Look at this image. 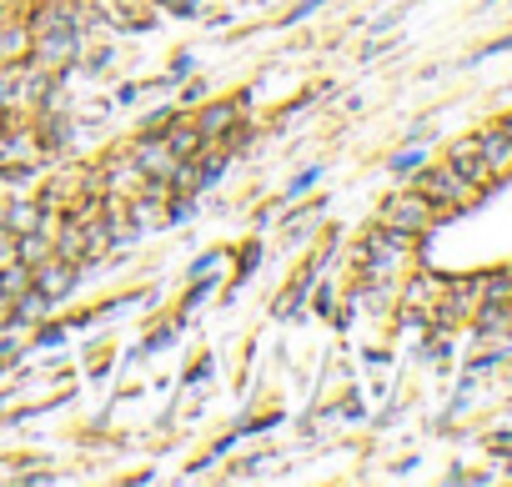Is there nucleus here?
<instances>
[{
    "label": "nucleus",
    "instance_id": "1",
    "mask_svg": "<svg viewBox=\"0 0 512 487\" xmlns=\"http://www.w3.org/2000/svg\"><path fill=\"white\" fill-rule=\"evenodd\" d=\"M417 191H422L437 211H467V206L482 196V186L467 181V176H457L452 166H427V171H417Z\"/></svg>",
    "mask_w": 512,
    "mask_h": 487
},
{
    "label": "nucleus",
    "instance_id": "2",
    "mask_svg": "<svg viewBox=\"0 0 512 487\" xmlns=\"http://www.w3.org/2000/svg\"><path fill=\"white\" fill-rule=\"evenodd\" d=\"M412 252V236L407 231H392V226H372L367 241H362V272L367 277H392L397 262Z\"/></svg>",
    "mask_w": 512,
    "mask_h": 487
},
{
    "label": "nucleus",
    "instance_id": "3",
    "mask_svg": "<svg viewBox=\"0 0 512 487\" xmlns=\"http://www.w3.org/2000/svg\"><path fill=\"white\" fill-rule=\"evenodd\" d=\"M442 211L412 186V191H397V196H387V206H382V226H392V231H407V236H422L432 221H437Z\"/></svg>",
    "mask_w": 512,
    "mask_h": 487
},
{
    "label": "nucleus",
    "instance_id": "4",
    "mask_svg": "<svg viewBox=\"0 0 512 487\" xmlns=\"http://www.w3.org/2000/svg\"><path fill=\"white\" fill-rule=\"evenodd\" d=\"M76 287V262L71 257H46V262H36V292L51 302V297H66Z\"/></svg>",
    "mask_w": 512,
    "mask_h": 487
},
{
    "label": "nucleus",
    "instance_id": "5",
    "mask_svg": "<svg viewBox=\"0 0 512 487\" xmlns=\"http://www.w3.org/2000/svg\"><path fill=\"white\" fill-rule=\"evenodd\" d=\"M477 151H482V166L492 171V181H497V176H512V136H507L502 126L482 131V136H477Z\"/></svg>",
    "mask_w": 512,
    "mask_h": 487
},
{
    "label": "nucleus",
    "instance_id": "6",
    "mask_svg": "<svg viewBox=\"0 0 512 487\" xmlns=\"http://www.w3.org/2000/svg\"><path fill=\"white\" fill-rule=\"evenodd\" d=\"M176 161H181V156L166 146V136H156V141H141V146H136V156H131V166H136L146 181H151V176H171V166H176Z\"/></svg>",
    "mask_w": 512,
    "mask_h": 487
},
{
    "label": "nucleus",
    "instance_id": "7",
    "mask_svg": "<svg viewBox=\"0 0 512 487\" xmlns=\"http://www.w3.org/2000/svg\"><path fill=\"white\" fill-rule=\"evenodd\" d=\"M447 166H452L457 176H467V181H477V186H487V181H492V171L482 166V151H477V136H467V141H452V146H447Z\"/></svg>",
    "mask_w": 512,
    "mask_h": 487
},
{
    "label": "nucleus",
    "instance_id": "8",
    "mask_svg": "<svg viewBox=\"0 0 512 487\" xmlns=\"http://www.w3.org/2000/svg\"><path fill=\"white\" fill-rule=\"evenodd\" d=\"M236 116H241V101H216V106H206V111L196 116V126H201L206 141H221V136H231Z\"/></svg>",
    "mask_w": 512,
    "mask_h": 487
},
{
    "label": "nucleus",
    "instance_id": "9",
    "mask_svg": "<svg viewBox=\"0 0 512 487\" xmlns=\"http://www.w3.org/2000/svg\"><path fill=\"white\" fill-rule=\"evenodd\" d=\"M66 56H76V31H56V36H36V61H41V66H61Z\"/></svg>",
    "mask_w": 512,
    "mask_h": 487
},
{
    "label": "nucleus",
    "instance_id": "10",
    "mask_svg": "<svg viewBox=\"0 0 512 487\" xmlns=\"http://www.w3.org/2000/svg\"><path fill=\"white\" fill-rule=\"evenodd\" d=\"M166 146H171L176 156H196V151L206 146V136H201V126H196V121H176V126L166 131Z\"/></svg>",
    "mask_w": 512,
    "mask_h": 487
},
{
    "label": "nucleus",
    "instance_id": "11",
    "mask_svg": "<svg viewBox=\"0 0 512 487\" xmlns=\"http://www.w3.org/2000/svg\"><path fill=\"white\" fill-rule=\"evenodd\" d=\"M31 287H36V272H31L26 262H6V272H0V292L21 297V292H31Z\"/></svg>",
    "mask_w": 512,
    "mask_h": 487
},
{
    "label": "nucleus",
    "instance_id": "12",
    "mask_svg": "<svg viewBox=\"0 0 512 487\" xmlns=\"http://www.w3.org/2000/svg\"><path fill=\"white\" fill-rule=\"evenodd\" d=\"M56 252H61V257H71V262H81V257H86V226H81V221H66V226H61Z\"/></svg>",
    "mask_w": 512,
    "mask_h": 487
},
{
    "label": "nucleus",
    "instance_id": "13",
    "mask_svg": "<svg viewBox=\"0 0 512 487\" xmlns=\"http://www.w3.org/2000/svg\"><path fill=\"white\" fill-rule=\"evenodd\" d=\"M6 216H11V226H16V231H36V226L46 221V211H41V206H31V201H21V206H11Z\"/></svg>",
    "mask_w": 512,
    "mask_h": 487
},
{
    "label": "nucleus",
    "instance_id": "14",
    "mask_svg": "<svg viewBox=\"0 0 512 487\" xmlns=\"http://www.w3.org/2000/svg\"><path fill=\"white\" fill-rule=\"evenodd\" d=\"M21 91V81L16 76H0V106H11V96Z\"/></svg>",
    "mask_w": 512,
    "mask_h": 487
},
{
    "label": "nucleus",
    "instance_id": "15",
    "mask_svg": "<svg viewBox=\"0 0 512 487\" xmlns=\"http://www.w3.org/2000/svg\"><path fill=\"white\" fill-rule=\"evenodd\" d=\"M417 161H422V156H417V151H402V156H397V171H412V166H417Z\"/></svg>",
    "mask_w": 512,
    "mask_h": 487
},
{
    "label": "nucleus",
    "instance_id": "16",
    "mask_svg": "<svg viewBox=\"0 0 512 487\" xmlns=\"http://www.w3.org/2000/svg\"><path fill=\"white\" fill-rule=\"evenodd\" d=\"M502 131H507V136H512V116H507V121H502Z\"/></svg>",
    "mask_w": 512,
    "mask_h": 487
}]
</instances>
